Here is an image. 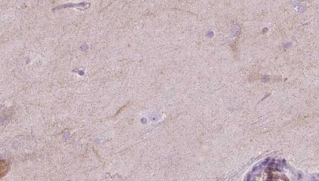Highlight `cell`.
Masks as SVG:
<instances>
[{
    "mask_svg": "<svg viewBox=\"0 0 319 181\" xmlns=\"http://www.w3.org/2000/svg\"><path fill=\"white\" fill-rule=\"evenodd\" d=\"M9 168V164L7 161L2 160H1V179L7 174Z\"/></svg>",
    "mask_w": 319,
    "mask_h": 181,
    "instance_id": "1",
    "label": "cell"
}]
</instances>
